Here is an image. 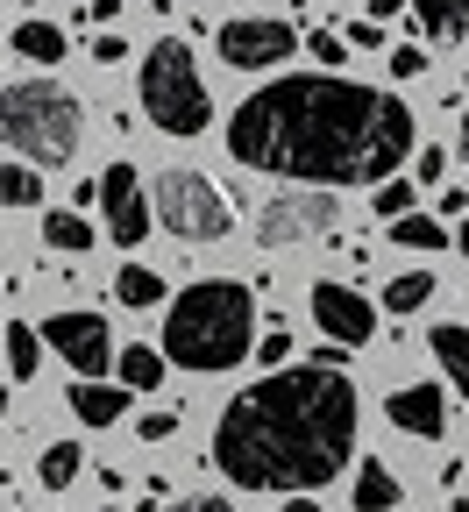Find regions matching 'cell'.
<instances>
[{"mask_svg":"<svg viewBox=\"0 0 469 512\" xmlns=\"http://www.w3.org/2000/svg\"><path fill=\"white\" fill-rule=\"evenodd\" d=\"M121 8H128V0H86V8H79V22H86V29H93V22H114V15H121Z\"/></svg>","mask_w":469,"mask_h":512,"instance_id":"obj_33","label":"cell"},{"mask_svg":"<svg viewBox=\"0 0 469 512\" xmlns=\"http://www.w3.org/2000/svg\"><path fill=\"white\" fill-rule=\"evenodd\" d=\"M306 50H313V64H342V57H349V36H334V29H313V36H306Z\"/></svg>","mask_w":469,"mask_h":512,"instance_id":"obj_27","label":"cell"},{"mask_svg":"<svg viewBox=\"0 0 469 512\" xmlns=\"http://www.w3.org/2000/svg\"><path fill=\"white\" fill-rule=\"evenodd\" d=\"M15 57H29V64H64V29H57V22H22V29H15Z\"/></svg>","mask_w":469,"mask_h":512,"instance_id":"obj_20","label":"cell"},{"mask_svg":"<svg viewBox=\"0 0 469 512\" xmlns=\"http://www.w3.org/2000/svg\"><path fill=\"white\" fill-rule=\"evenodd\" d=\"M427 72V43H398L391 50V79H420Z\"/></svg>","mask_w":469,"mask_h":512,"instance_id":"obj_28","label":"cell"},{"mask_svg":"<svg viewBox=\"0 0 469 512\" xmlns=\"http://www.w3.org/2000/svg\"><path fill=\"white\" fill-rule=\"evenodd\" d=\"M455 512H469V498H462V505H455Z\"/></svg>","mask_w":469,"mask_h":512,"instance_id":"obj_41","label":"cell"},{"mask_svg":"<svg viewBox=\"0 0 469 512\" xmlns=\"http://www.w3.org/2000/svg\"><path fill=\"white\" fill-rule=\"evenodd\" d=\"M441 214H455V221L469 214V192H462V185H448V192H441Z\"/></svg>","mask_w":469,"mask_h":512,"instance_id":"obj_35","label":"cell"},{"mask_svg":"<svg viewBox=\"0 0 469 512\" xmlns=\"http://www.w3.org/2000/svg\"><path fill=\"white\" fill-rule=\"evenodd\" d=\"M157 221L178 242H228L235 235V207L207 171H164L157 178Z\"/></svg>","mask_w":469,"mask_h":512,"instance_id":"obj_6","label":"cell"},{"mask_svg":"<svg viewBox=\"0 0 469 512\" xmlns=\"http://www.w3.org/2000/svg\"><path fill=\"white\" fill-rule=\"evenodd\" d=\"M413 192H420V178H377V214L384 221H398V214H413Z\"/></svg>","mask_w":469,"mask_h":512,"instance_id":"obj_26","label":"cell"},{"mask_svg":"<svg viewBox=\"0 0 469 512\" xmlns=\"http://www.w3.org/2000/svg\"><path fill=\"white\" fill-rule=\"evenodd\" d=\"M136 434H143V441H171V434H178V413H171V406H157V413H143V420H136Z\"/></svg>","mask_w":469,"mask_h":512,"instance_id":"obj_29","label":"cell"},{"mask_svg":"<svg viewBox=\"0 0 469 512\" xmlns=\"http://www.w3.org/2000/svg\"><path fill=\"white\" fill-rule=\"evenodd\" d=\"M114 299H121L128 313H150V306L164 299V278H157L150 264H121V278H114Z\"/></svg>","mask_w":469,"mask_h":512,"instance_id":"obj_17","label":"cell"},{"mask_svg":"<svg viewBox=\"0 0 469 512\" xmlns=\"http://www.w3.org/2000/svg\"><path fill=\"white\" fill-rule=\"evenodd\" d=\"M356 456V384L327 363L271 370L228 399L214 463L242 491H327Z\"/></svg>","mask_w":469,"mask_h":512,"instance_id":"obj_2","label":"cell"},{"mask_svg":"<svg viewBox=\"0 0 469 512\" xmlns=\"http://www.w3.org/2000/svg\"><path fill=\"white\" fill-rule=\"evenodd\" d=\"M100 214H107V235L121 249H136L150 235V192H143V171L136 164H107L100 171Z\"/></svg>","mask_w":469,"mask_h":512,"instance_id":"obj_9","label":"cell"},{"mask_svg":"<svg viewBox=\"0 0 469 512\" xmlns=\"http://www.w3.org/2000/svg\"><path fill=\"white\" fill-rule=\"evenodd\" d=\"M413 22L427 43H462L469 36V0H413Z\"/></svg>","mask_w":469,"mask_h":512,"instance_id":"obj_15","label":"cell"},{"mask_svg":"<svg viewBox=\"0 0 469 512\" xmlns=\"http://www.w3.org/2000/svg\"><path fill=\"white\" fill-rule=\"evenodd\" d=\"M164 356L178 370H199V377H221L235 363L256 356V292L242 278H199L171 299V320H164Z\"/></svg>","mask_w":469,"mask_h":512,"instance_id":"obj_3","label":"cell"},{"mask_svg":"<svg viewBox=\"0 0 469 512\" xmlns=\"http://www.w3.org/2000/svg\"><path fill=\"white\" fill-rule=\"evenodd\" d=\"M0 207H43V178H36L29 157L22 164H0Z\"/></svg>","mask_w":469,"mask_h":512,"instance_id":"obj_21","label":"cell"},{"mask_svg":"<svg viewBox=\"0 0 469 512\" xmlns=\"http://www.w3.org/2000/svg\"><path fill=\"white\" fill-rule=\"evenodd\" d=\"M391 242H406V249H441V242H455L434 214H398L391 221Z\"/></svg>","mask_w":469,"mask_h":512,"instance_id":"obj_25","label":"cell"},{"mask_svg":"<svg viewBox=\"0 0 469 512\" xmlns=\"http://www.w3.org/2000/svg\"><path fill=\"white\" fill-rule=\"evenodd\" d=\"M434 292H441V285H434L427 271H406V278H391V285H384V313H420Z\"/></svg>","mask_w":469,"mask_h":512,"instance_id":"obj_24","label":"cell"},{"mask_svg":"<svg viewBox=\"0 0 469 512\" xmlns=\"http://www.w3.org/2000/svg\"><path fill=\"white\" fill-rule=\"evenodd\" d=\"M86 136V107L72 86L57 79H22V86H0V143L29 164H72Z\"/></svg>","mask_w":469,"mask_h":512,"instance_id":"obj_4","label":"cell"},{"mask_svg":"<svg viewBox=\"0 0 469 512\" xmlns=\"http://www.w3.org/2000/svg\"><path fill=\"white\" fill-rule=\"evenodd\" d=\"M413 164H420V178H441V171H448V157H441V143H427V150H420Z\"/></svg>","mask_w":469,"mask_h":512,"instance_id":"obj_34","label":"cell"},{"mask_svg":"<svg viewBox=\"0 0 469 512\" xmlns=\"http://www.w3.org/2000/svg\"><path fill=\"white\" fill-rule=\"evenodd\" d=\"M313 320H320V335L349 342V349H363L377 335V306L356 285H313Z\"/></svg>","mask_w":469,"mask_h":512,"instance_id":"obj_11","label":"cell"},{"mask_svg":"<svg viewBox=\"0 0 469 512\" xmlns=\"http://www.w3.org/2000/svg\"><path fill=\"white\" fill-rule=\"evenodd\" d=\"M72 413L86 427H114L128 413V384H100V377H72Z\"/></svg>","mask_w":469,"mask_h":512,"instance_id":"obj_13","label":"cell"},{"mask_svg":"<svg viewBox=\"0 0 469 512\" xmlns=\"http://www.w3.org/2000/svg\"><path fill=\"white\" fill-rule=\"evenodd\" d=\"M43 342L72 363V377H107L114 356H121L114 335H107V320H100V313H79V306H72V313H50V320H43Z\"/></svg>","mask_w":469,"mask_h":512,"instance_id":"obj_8","label":"cell"},{"mask_svg":"<svg viewBox=\"0 0 469 512\" xmlns=\"http://www.w3.org/2000/svg\"><path fill=\"white\" fill-rule=\"evenodd\" d=\"M427 349H434V363L448 370V384H455V392L469 399V328H462V320H434Z\"/></svg>","mask_w":469,"mask_h":512,"instance_id":"obj_14","label":"cell"},{"mask_svg":"<svg viewBox=\"0 0 469 512\" xmlns=\"http://www.w3.org/2000/svg\"><path fill=\"white\" fill-rule=\"evenodd\" d=\"M334 228H342V200H334V185L278 192V200H263V214H256V242L263 249H292V242H313V235H334Z\"/></svg>","mask_w":469,"mask_h":512,"instance_id":"obj_7","label":"cell"},{"mask_svg":"<svg viewBox=\"0 0 469 512\" xmlns=\"http://www.w3.org/2000/svg\"><path fill=\"white\" fill-rule=\"evenodd\" d=\"M0 342H8V370H15V377H36V363H43V349H50L29 320H8V335H0Z\"/></svg>","mask_w":469,"mask_h":512,"instance_id":"obj_23","label":"cell"},{"mask_svg":"<svg viewBox=\"0 0 469 512\" xmlns=\"http://www.w3.org/2000/svg\"><path fill=\"white\" fill-rule=\"evenodd\" d=\"M299 50L292 22H263V15H235L221 29V57L235 64V72H271V64H285Z\"/></svg>","mask_w":469,"mask_h":512,"instance_id":"obj_10","label":"cell"},{"mask_svg":"<svg viewBox=\"0 0 469 512\" xmlns=\"http://www.w3.org/2000/svg\"><path fill=\"white\" fill-rule=\"evenodd\" d=\"M398 8H413V0H370V15H377V22H391Z\"/></svg>","mask_w":469,"mask_h":512,"instance_id":"obj_37","label":"cell"},{"mask_svg":"<svg viewBox=\"0 0 469 512\" xmlns=\"http://www.w3.org/2000/svg\"><path fill=\"white\" fill-rule=\"evenodd\" d=\"M384 420H391L398 434L441 441V434H448V399H441V384H398V392L384 399Z\"/></svg>","mask_w":469,"mask_h":512,"instance_id":"obj_12","label":"cell"},{"mask_svg":"<svg viewBox=\"0 0 469 512\" xmlns=\"http://www.w3.org/2000/svg\"><path fill=\"white\" fill-rule=\"evenodd\" d=\"M136 86H143V114L164 128V136H207L214 100H207V79H199L185 36H157V43H150Z\"/></svg>","mask_w":469,"mask_h":512,"instance_id":"obj_5","label":"cell"},{"mask_svg":"<svg viewBox=\"0 0 469 512\" xmlns=\"http://www.w3.org/2000/svg\"><path fill=\"white\" fill-rule=\"evenodd\" d=\"M285 512H320V505H313V491H285Z\"/></svg>","mask_w":469,"mask_h":512,"instance_id":"obj_38","label":"cell"},{"mask_svg":"<svg viewBox=\"0 0 469 512\" xmlns=\"http://www.w3.org/2000/svg\"><path fill=\"white\" fill-rule=\"evenodd\" d=\"M93 57H100V64H121L128 50H121V36H100V43H93Z\"/></svg>","mask_w":469,"mask_h":512,"instance_id":"obj_36","label":"cell"},{"mask_svg":"<svg viewBox=\"0 0 469 512\" xmlns=\"http://www.w3.org/2000/svg\"><path fill=\"white\" fill-rule=\"evenodd\" d=\"M455 249H462V256H469V214H462V228H455Z\"/></svg>","mask_w":469,"mask_h":512,"instance_id":"obj_39","label":"cell"},{"mask_svg":"<svg viewBox=\"0 0 469 512\" xmlns=\"http://www.w3.org/2000/svg\"><path fill=\"white\" fill-rule=\"evenodd\" d=\"M256 356H263V363L278 370V363L292 356V335H285V328H263V349H256Z\"/></svg>","mask_w":469,"mask_h":512,"instance_id":"obj_31","label":"cell"},{"mask_svg":"<svg viewBox=\"0 0 469 512\" xmlns=\"http://www.w3.org/2000/svg\"><path fill=\"white\" fill-rule=\"evenodd\" d=\"M377 43H384V22H377V15H363V22L349 29V50H377Z\"/></svg>","mask_w":469,"mask_h":512,"instance_id":"obj_32","label":"cell"},{"mask_svg":"<svg viewBox=\"0 0 469 512\" xmlns=\"http://www.w3.org/2000/svg\"><path fill=\"white\" fill-rule=\"evenodd\" d=\"M398 498H406V491H398V477L384 463H363L356 470V512H391Z\"/></svg>","mask_w":469,"mask_h":512,"instance_id":"obj_18","label":"cell"},{"mask_svg":"<svg viewBox=\"0 0 469 512\" xmlns=\"http://www.w3.org/2000/svg\"><path fill=\"white\" fill-rule=\"evenodd\" d=\"M164 512H235V505L214 491H192V498H164Z\"/></svg>","mask_w":469,"mask_h":512,"instance_id":"obj_30","label":"cell"},{"mask_svg":"<svg viewBox=\"0 0 469 512\" xmlns=\"http://www.w3.org/2000/svg\"><path fill=\"white\" fill-rule=\"evenodd\" d=\"M0 420H8V392H0Z\"/></svg>","mask_w":469,"mask_h":512,"instance_id":"obj_40","label":"cell"},{"mask_svg":"<svg viewBox=\"0 0 469 512\" xmlns=\"http://www.w3.org/2000/svg\"><path fill=\"white\" fill-rule=\"evenodd\" d=\"M114 370H121L128 392H157L164 370H171V356H164V349H150V342H136V349H121V356H114Z\"/></svg>","mask_w":469,"mask_h":512,"instance_id":"obj_16","label":"cell"},{"mask_svg":"<svg viewBox=\"0 0 469 512\" xmlns=\"http://www.w3.org/2000/svg\"><path fill=\"white\" fill-rule=\"evenodd\" d=\"M228 150L263 178L377 185L413 157V107L334 72H299V79H271L235 107Z\"/></svg>","mask_w":469,"mask_h":512,"instance_id":"obj_1","label":"cell"},{"mask_svg":"<svg viewBox=\"0 0 469 512\" xmlns=\"http://www.w3.org/2000/svg\"><path fill=\"white\" fill-rule=\"evenodd\" d=\"M79 463H86V456H79V441H50V448H43V463H36V484H43V491H64V484L79 477Z\"/></svg>","mask_w":469,"mask_h":512,"instance_id":"obj_22","label":"cell"},{"mask_svg":"<svg viewBox=\"0 0 469 512\" xmlns=\"http://www.w3.org/2000/svg\"><path fill=\"white\" fill-rule=\"evenodd\" d=\"M43 242L64 249V256H79V249H93V221L72 214V207H57V214H43Z\"/></svg>","mask_w":469,"mask_h":512,"instance_id":"obj_19","label":"cell"}]
</instances>
